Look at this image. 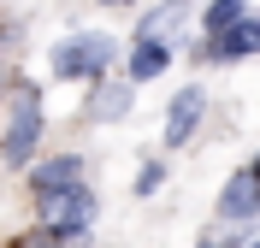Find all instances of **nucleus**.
<instances>
[{
	"mask_svg": "<svg viewBox=\"0 0 260 248\" xmlns=\"http://www.w3.org/2000/svg\"><path fill=\"white\" fill-rule=\"evenodd\" d=\"M160 183H166V165H160V160H148L142 171H136V195H154Z\"/></svg>",
	"mask_w": 260,
	"mask_h": 248,
	"instance_id": "obj_12",
	"label": "nucleus"
},
{
	"mask_svg": "<svg viewBox=\"0 0 260 248\" xmlns=\"http://www.w3.org/2000/svg\"><path fill=\"white\" fill-rule=\"evenodd\" d=\"M201 113H207V95H201V89H178V95H172V107H166V142H172V148H183V142H189L195 136V124H201Z\"/></svg>",
	"mask_w": 260,
	"mask_h": 248,
	"instance_id": "obj_4",
	"label": "nucleus"
},
{
	"mask_svg": "<svg viewBox=\"0 0 260 248\" xmlns=\"http://www.w3.org/2000/svg\"><path fill=\"white\" fill-rule=\"evenodd\" d=\"M12 124H6V136H0V154H6V165H30L36 142H42V89L36 83H12Z\"/></svg>",
	"mask_w": 260,
	"mask_h": 248,
	"instance_id": "obj_2",
	"label": "nucleus"
},
{
	"mask_svg": "<svg viewBox=\"0 0 260 248\" xmlns=\"http://www.w3.org/2000/svg\"><path fill=\"white\" fill-rule=\"evenodd\" d=\"M260 213V178L254 171H237L219 195V219H254Z\"/></svg>",
	"mask_w": 260,
	"mask_h": 248,
	"instance_id": "obj_6",
	"label": "nucleus"
},
{
	"mask_svg": "<svg viewBox=\"0 0 260 248\" xmlns=\"http://www.w3.org/2000/svg\"><path fill=\"white\" fill-rule=\"evenodd\" d=\"M178 18H183V6H178V0H166L160 12H148V18H142V36H154V42H166V30H172Z\"/></svg>",
	"mask_w": 260,
	"mask_h": 248,
	"instance_id": "obj_10",
	"label": "nucleus"
},
{
	"mask_svg": "<svg viewBox=\"0 0 260 248\" xmlns=\"http://www.w3.org/2000/svg\"><path fill=\"white\" fill-rule=\"evenodd\" d=\"M254 53H260V18L254 12H243L225 36L207 42V59H254Z\"/></svg>",
	"mask_w": 260,
	"mask_h": 248,
	"instance_id": "obj_5",
	"label": "nucleus"
},
{
	"mask_svg": "<svg viewBox=\"0 0 260 248\" xmlns=\"http://www.w3.org/2000/svg\"><path fill=\"white\" fill-rule=\"evenodd\" d=\"M42 201V213H48V242H83V231H89V219H95V189L89 183H65V189H48Z\"/></svg>",
	"mask_w": 260,
	"mask_h": 248,
	"instance_id": "obj_1",
	"label": "nucleus"
},
{
	"mask_svg": "<svg viewBox=\"0 0 260 248\" xmlns=\"http://www.w3.org/2000/svg\"><path fill=\"white\" fill-rule=\"evenodd\" d=\"M124 113H130V83H118V89H101L95 118H124Z\"/></svg>",
	"mask_w": 260,
	"mask_h": 248,
	"instance_id": "obj_11",
	"label": "nucleus"
},
{
	"mask_svg": "<svg viewBox=\"0 0 260 248\" xmlns=\"http://www.w3.org/2000/svg\"><path fill=\"white\" fill-rule=\"evenodd\" d=\"M248 171H254V178H260V160H254V165H248Z\"/></svg>",
	"mask_w": 260,
	"mask_h": 248,
	"instance_id": "obj_15",
	"label": "nucleus"
},
{
	"mask_svg": "<svg viewBox=\"0 0 260 248\" xmlns=\"http://www.w3.org/2000/svg\"><path fill=\"white\" fill-rule=\"evenodd\" d=\"M201 248H231V242H201Z\"/></svg>",
	"mask_w": 260,
	"mask_h": 248,
	"instance_id": "obj_14",
	"label": "nucleus"
},
{
	"mask_svg": "<svg viewBox=\"0 0 260 248\" xmlns=\"http://www.w3.org/2000/svg\"><path fill=\"white\" fill-rule=\"evenodd\" d=\"M243 12H248L243 0H213L207 12H201V36H207V42H213V36H225V30H231V24H237Z\"/></svg>",
	"mask_w": 260,
	"mask_h": 248,
	"instance_id": "obj_9",
	"label": "nucleus"
},
{
	"mask_svg": "<svg viewBox=\"0 0 260 248\" xmlns=\"http://www.w3.org/2000/svg\"><path fill=\"white\" fill-rule=\"evenodd\" d=\"M166 65H172V48H166V42H154V36H142V42H136V53H130V83H154Z\"/></svg>",
	"mask_w": 260,
	"mask_h": 248,
	"instance_id": "obj_8",
	"label": "nucleus"
},
{
	"mask_svg": "<svg viewBox=\"0 0 260 248\" xmlns=\"http://www.w3.org/2000/svg\"><path fill=\"white\" fill-rule=\"evenodd\" d=\"M113 36H101V30H83V36H65L59 48H53V71L71 83H95L107 77V65H113Z\"/></svg>",
	"mask_w": 260,
	"mask_h": 248,
	"instance_id": "obj_3",
	"label": "nucleus"
},
{
	"mask_svg": "<svg viewBox=\"0 0 260 248\" xmlns=\"http://www.w3.org/2000/svg\"><path fill=\"white\" fill-rule=\"evenodd\" d=\"M248 248H260V242H248Z\"/></svg>",
	"mask_w": 260,
	"mask_h": 248,
	"instance_id": "obj_16",
	"label": "nucleus"
},
{
	"mask_svg": "<svg viewBox=\"0 0 260 248\" xmlns=\"http://www.w3.org/2000/svg\"><path fill=\"white\" fill-rule=\"evenodd\" d=\"M101 6H130V0H101Z\"/></svg>",
	"mask_w": 260,
	"mask_h": 248,
	"instance_id": "obj_13",
	"label": "nucleus"
},
{
	"mask_svg": "<svg viewBox=\"0 0 260 248\" xmlns=\"http://www.w3.org/2000/svg\"><path fill=\"white\" fill-rule=\"evenodd\" d=\"M65 183H83V160H77V154H59V160H48V165H36V171H30V189H36V195L65 189Z\"/></svg>",
	"mask_w": 260,
	"mask_h": 248,
	"instance_id": "obj_7",
	"label": "nucleus"
}]
</instances>
